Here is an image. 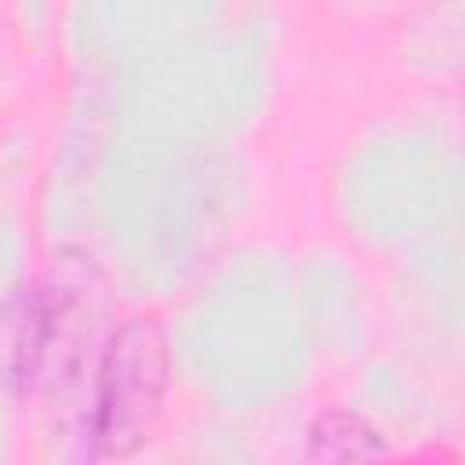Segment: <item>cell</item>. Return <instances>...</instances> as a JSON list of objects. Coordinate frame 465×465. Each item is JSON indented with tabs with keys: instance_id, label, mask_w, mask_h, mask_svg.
<instances>
[{
	"instance_id": "7a4b0ae2",
	"label": "cell",
	"mask_w": 465,
	"mask_h": 465,
	"mask_svg": "<svg viewBox=\"0 0 465 465\" xmlns=\"http://www.w3.org/2000/svg\"><path fill=\"white\" fill-rule=\"evenodd\" d=\"M84 440L98 461H127L138 454L171 389V345L156 312H131L109 334L87 378Z\"/></svg>"
},
{
	"instance_id": "6da1fadb",
	"label": "cell",
	"mask_w": 465,
	"mask_h": 465,
	"mask_svg": "<svg viewBox=\"0 0 465 465\" xmlns=\"http://www.w3.org/2000/svg\"><path fill=\"white\" fill-rule=\"evenodd\" d=\"M98 272L87 254L62 251L44 280L22 291L7 320V378L25 392H54L73 381L87 349L102 352L94 334Z\"/></svg>"
},
{
	"instance_id": "277c9868",
	"label": "cell",
	"mask_w": 465,
	"mask_h": 465,
	"mask_svg": "<svg viewBox=\"0 0 465 465\" xmlns=\"http://www.w3.org/2000/svg\"><path fill=\"white\" fill-rule=\"evenodd\" d=\"M421 458L425 461H414V465H458V454L447 450V447H429Z\"/></svg>"
},
{
	"instance_id": "3957f363",
	"label": "cell",
	"mask_w": 465,
	"mask_h": 465,
	"mask_svg": "<svg viewBox=\"0 0 465 465\" xmlns=\"http://www.w3.org/2000/svg\"><path fill=\"white\" fill-rule=\"evenodd\" d=\"M302 465H396L385 432L356 407H327L305 429Z\"/></svg>"
}]
</instances>
